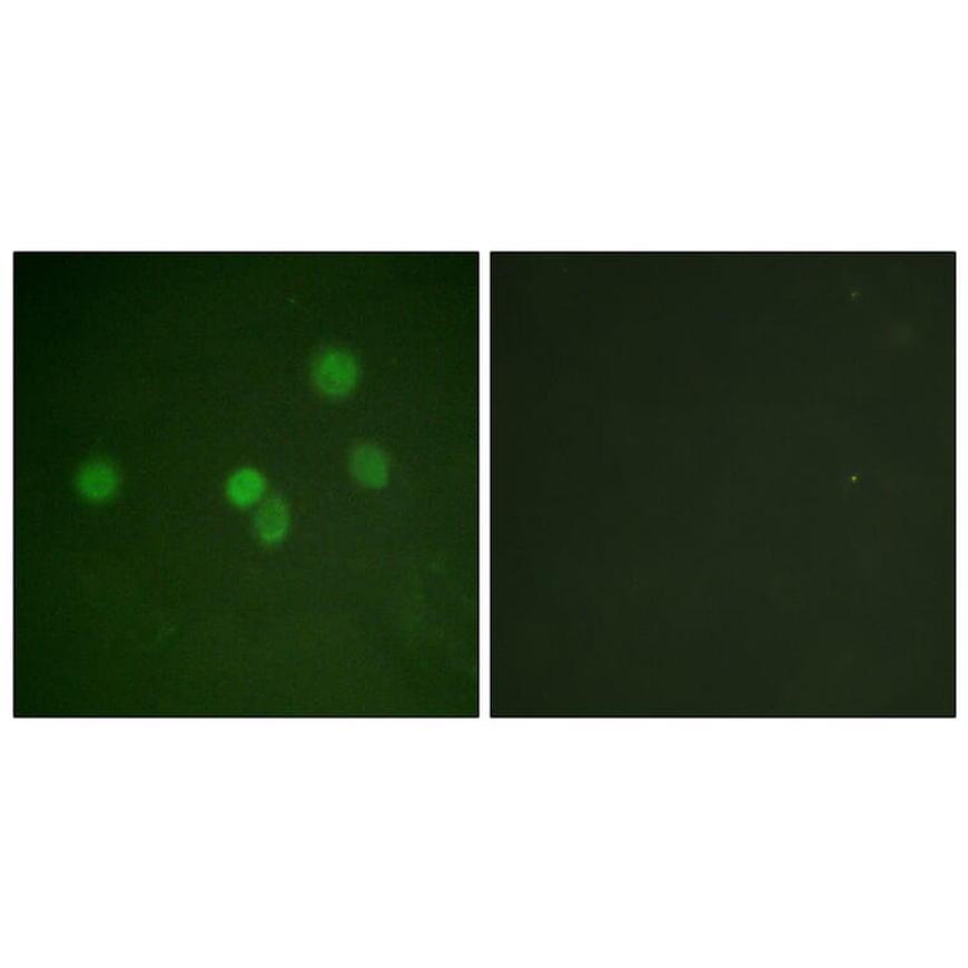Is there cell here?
<instances>
[{
  "instance_id": "1",
  "label": "cell",
  "mask_w": 968,
  "mask_h": 968,
  "mask_svg": "<svg viewBox=\"0 0 968 968\" xmlns=\"http://www.w3.org/2000/svg\"><path fill=\"white\" fill-rule=\"evenodd\" d=\"M359 378L360 365L356 356L337 346L318 352L310 363V379L319 394L328 398L349 396Z\"/></svg>"
},
{
  "instance_id": "2",
  "label": "cell",
  "mask_w": 968,
  "mask_h": 968,
  "mask_svg": "<svg viewBox=\"0 0 968 968\" xmlns=\"http://www.w3.org/2000/svg\"><path fill=\"white\" fill-rule=\"evenodd\" d=\"M349 471L360 486L371 490L386 487L389 482V460L376 444L355 445L349 455Z\"/></svg>"
},
{
  "instance_id": "3",
  "label": "cell",
  "mask_w": 968,
  "mask_h": 968,
  "mask_svg": "<svg viewBox=\"0 0 968 968\" xmlns=\"http://www.w3.org/2000/svg\"><path fill=\"white\" fill-rule=\"evenodd\" d=\"M76 487L81 497L90 502L111 500L120 487V474L103 458L90 460L79 468Z\"/></svg>"
},
{
  "instance_id": "4",
  "label": "cell",
  "mask_w": 968,
  "mask_h": 968,
  "mask_svg": "<svg viewBox=\"0 0 968 968\" xmlns=\"http://www.w3.org/2000/svg\"><path fill=\"white\" fill-rule=\"evenodd\" d=\"M254 526L264 544L277 545L285 541L290 527L287 501L278 495L265 498L255 513Z\"/></svg>"
},
{
  "instance_id": "5",
  "label": "cell",
  "mask_w": 968,
  "mask_h": 968,
  "mask_svg": "<svg viewBox=\"0 0 968 968\" xmlns=\"http://www.w3.org/2000/svg\"><path fill=\"white\" fill-rule=\"evenodd\" d=\"M267 490L268 483L264 474L251 467L236 470L226 482V497L237 508H249L259 504Z\"/></svg>"
}]
</instances>
